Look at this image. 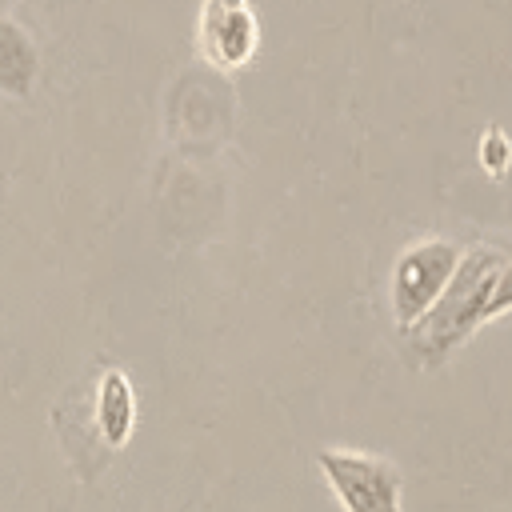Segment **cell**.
<instances>
[{
    "label": "cell",
    "mask_w": 512,
    "mask_h": 512,
    "mask_svg": "<svg viewBox=\"0 0 512 512\" xmlns=\"http://www.w3.org/2000/svg\"><path fill=\"white\" fill-rule=\"evenodd\" d=\"M500 264L504 256L488 244L460 252V264L444 284V292L436 296V304L408 328V344L424 364H440L460 340H468L484 324V308H488Z\"/></svg>",
    "instance_id": "obj_1"
},
{
    "label": "cell",
    "mask_w": 512,
    "mask_h": 512,
    "mask_svg": "<svg viewBox=\"0 0 512 512\" xmlns=\"http://www.w3.org/2000/svg\"><path fill=\"white\" fill-rule=\"evenodd\" d=\"M456 264H460V248L440 236L416 240L412 248L400 252V260L392 268V316L404 332L436 304V296L452 280Z\"/></svg>",
    "instance_id": "obj_2"
},
{
    "label": "cell",
    "mask_w": 512,
    "mask_h": 512,
    "mask_svg": "<svg viewBox=\"0 0 512 512\" xmlns=\"http://www.w3.org/2000/svg\"><path fill=\"white\" fill-rule=\"evenodd\" d=\"M320 472L344 512H400V468L368 452H320Z\"/></svg>",
    "instance_id": "obj_3"
},
{
    "label": "cell",
    "mask_w": 512,
    "mask_h": 512,
    "mask_svg": "<svg viewBox=\"0 0 512 512\" xmlns=\"http://www.w3.org/2000/svg\"><path fill=\"white\" fill-rule=\"evenodd\" d=\"M196 44L208 64L236 72L260 48V20L248 0H204L196 16Z\"/></svg>",
    "instance_id": "obj_4"
},
{
    "label": "cell",
    "mask_w": 512,
    "mask_h": 512,
    "mask_svg": "<svg viewBox=\"0 0 512 512\" xmlns=\"http://www.w3.org/2000/svg\"><path fill=\"white\" fill-rule=\"evenodd\" d=\"M40 76V52L28 28H20L12 16H0V96L28 100Z\"/></svg>",
    "instance_id": "obj_5"
},
{
    "label": "cell",
    "mask_w": 512,
    "mask_h": 512,
    "mask_svg": "<svg viewBox=\"0 0 512 512\" xmlns=\"http://www.w3.org/2000/svg\"><path fill=\"white\" fill-rule=\"evenodd\" d=\"M96 424H100V436L108 448H120L128 436H132V424H136V396H132V384L120 368H108L100 376V392H96Z\"/></svg>",
    "instance_id": "obj_6"
},
{
    "label": "cell",
    "mask_w": 512,
    "mask_h": 512,
    "mask_svg": "<svg viewBox=\"0 0 512 512\" xmlns=\"http://www.w3.org/2000/svg\"><path fill=\"white\" fill-rule=\"evenodd\" d=\"M508 156H512L508 136H504V132H484V140H480V160H484V168H488L492 176H500V172L508 168Z\"/></svg>",
    "instance_id": "obj_7"
},
{
    "label": "cell",
    "mask_w": 512,
    "mask_h": 512,
    "mask_svg": "<svg viewBox=\"0 0 512 512\" xmlns=\"http://www.w3.org/2000/svg\"><path fill=\"white\" fill-rule=\"evenodd\" d=\"M512 308V260L500 264L496 272V284H492V296H488V308H484V320H496L500 312Z\"/></svg>",
    "instance_id": "obj_8"
}]
</instances>
